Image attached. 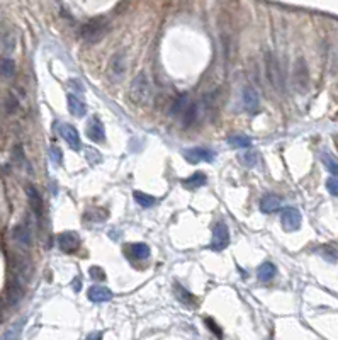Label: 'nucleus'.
I'll return each instance as SVG.
<instances>
[{
	"mask_svg": "<svg viewBox=\"0 0 338 340\" xmlns=\"http://www.w3.org/2000/svg\"><path fill=\"white\" fill-rule=\"evenodd\" d=\"M129 101L136 106H148L151 102L153 90L150 85V80L145 75V72H140L136 77L133 78L131 85H129Z\"/></svg>",
	"mask_w": 338,
	"mask_h": 340,
	"instance_id": "1",
	"label": "nucleus"
},
{
	"mask_svg": "<svg viewBox=\"0 0 338 340\" xmlns=\"http://www.w3.org/2000/svg\"><path fill=\"white\" fill-rule=\"evenodd\" d=\"M126 72H128V56L124 51H117L113 55L109 65H107V78L111 82L117 83L126 77Z\"/></svg>",
	"mask_w": 338,
	"mask_h": 340,
	"instance_id": "2",
	"label": "nucleus"
},
{
	"mask_svg": "<svg viewBox=\"0 0 338 340\" xmlns=\"http://www.w3.org/2000/svg\"><path fill=\"white\" fill-rule=\"evenodd\" d=\"M24 284L26 282L21 277L15 276V274L9 277L5 288V304L9 308H14L21 303V300L24 298Z\"/></svg>",
	"mask_w": 338,
	"mask_h": 340,
	"instance_id": "3",
	"label": "nucleus"
},
{
	"mask_svg": "<svg viewBox=\"0 0 338 340\" xmlns=\"http://www.w3.org/2000/svg\"><path fill=\"white\" fill-rule=\"evenodd\" d=\"M107 22L104 19H94V21L87 22L85 26H82V38L87 43H97L99 39H102L107 34Z\"/></svg>",
	"mask_w": 338,
	"mask_h": 340,
	"instance_id": "4",
	"label": "nucleus"
},
{
	"mask_svg": "<svg viewBox=\"0 0 338 340\" xmlns=\"http://www.w3.org/2000/svg\"><path fill=\"white\" fill-rule=\"evenodd\" d=\"M265 74H267V78L270 82V85L274 89L280 90L282 89V72H280V65L279 60L275 58L272 53H267L265 55Z\"/></svg>",
	"mask_w": 338,
	"mask_h": 340,
	"instance_id": "5",
	"label": "nucleus"
},
{
	"mask_svg": "<svg viewBox=\"0 0 338 340\" xmlns=\"http://www.w3.org/2000/svg\"><path fill=\"white\" fill-rule=\"evenodd\" d=\"M301 221H302V216L298 208L287 206V208H284L282 213H280V223H282V228L286 231L299 230V228H301Z\"/></svg>",
	"mask_w": 338,
	"mask_h": 340,
	"instance_id": "6",
	"label": "nucleus"
},
{
	"mask_svg": "<svg viewBox=\"0 0 338 340\" xmlns=\"http://www.w3.org/2000/svg\"><path fill=\"white\" fill-rule=\"evenodd\" d=\"M294 85L299 92H306L309 87V70L308 65H306L304 58H298V62L294 63Z\"/></svg>",
	"mask_w": 338,
	"mask_h": 340,
	"instance_id": "7",
	"label": "nucleus"
},
{
	"mask_svg": "<svg viewBox=\"0 0 338 340\" xmlns=\"http://www.w3.org/2000/svg\"><path fill=\"white\" fill-rule=\"evenodd\" d=\"M229 243V230L225 223H216L213 230V240H211V250L221 252L228 247Z\"/></svg>",
	"mask_w": 338,
	"mask_h": 340,
	"instance_id": "8",
	"label": "nucleus"
},
{
	"mask_svg": "<svg viewBox=\"0 0 338 340\" xmlns=\"http://www.w3.org/2000/svg\"><path fill=\"white\" fill-rule=\"evenodd\" d=\"M184 158L189 163H201V162H213L216 158V155H214V151L207 150V148L195 147V148H189V150H184Z\"/></svg>",
	"mask_w": 338,
	"mask_h": 340,
	"instance_id": "9",
	"label": "nucleus"
},
{
	"mask_svg": "<svg viewBox=\"0 0 338 340\" xmlns=\"http://www.w3.org/2000/svg\"><path fill=\"white\" fill-rule=\"evenodd\" d=\"M10 267H12V274H15L17 277H21L22 281H29L31 277V264L28 257H22V255H14L10 259Z\"/></svg>",
	"mask_w": 338,
	"mask_h": 340,
	"instance_id": "10",
	"label": "nucleus"
},
{
	"mask_svg": "<svg viewBox=\"0 0 338 340\" xmlns=\"http://www.w3.org/2000/svg\"><path fill=\"white\" fill-rule=\"evenodd\" d=\"M241 104L248 113H255L260 106V95L257 92L255 87L252 85H245L241 90Z\"/></svg>",
	"mask_w": 338,
	"mask_h": 340,
	"instance_id": "11",
	"label": "nucleus"
},
{
	"mask_svg": "<svg viewBox=\"0 0 338 340\" xmlns=\"http://www.w3.org/2000/svg\"><path fill=\"white\" fill-rule=\"evenodd\" d=\"M12 240L21 248H29L33 245V235L26 223H19L12 228Z\"/></svg>",
	"mask_w": 338,
	"mask_h": 340,
	"instance_id": "12",
	"label": "nucleus"
},
{
	"mask_svg": "<svg viewBox=\"0 0 338 340\" xmlns=\"http://www.w3.org/2000/svg\"><path fill=\"white\" fill-rule=\"evenodd\" d=\"M80 245V238L75 231H63L58 235V248L65 254H74Z\"/></svg>",
	"mask_w": 338,
	"mask_h": 340,
	"instance_id": "13",
	"label": "nucleus"
},
{
	"mask_svg": "<svg viewBox=\"0 0 338 340\" xmlns=\"http://www.w3.org/2000/svg\"><path fill=\"white\" fill-rule=\"evenodd\" d=\"M26 194H28V201L33 213L36 215L38 220H41L43 218V197H41L39 190L34 186H28L26 187Z\"/></svg>",
	"mask_w": 338,
	"mask_h": 340,
	"instance_id": "14",
	"label": "nucleus"
},
{
	"mask_svg": "<svg viewBox=\"0 0 338 340\" xmlns=\"http://www.w3.org/2000/svg\"><path fill=\"white\" fill-rule=\"evenodd\" d=\"M60 135L63 136V140L68 143V147L72 150H80L82 148V141H80L78 131L72 124H61L60 126Z\"/></svg>",
	"mask_w": 338,
	"mask_h": 340,
	"instance_id": "15",
	"label": "nucleus"
},
{
	"mask_svg": "<svg viewBox=\"0 0 338 340\" xmlns=\"http://www.w3.org/2000/svg\"><path fill=\"white\" fill-rule=\"evenodd\" d=\"M124 254L128 259L131 261H145V259L150 257V247L147 243H129V245L124 247Z\"/></svg>",
	"mask_w": 338,
	"mask_h": 340,
	"instance_id": "16",
	"label": "nucleus"
},
{
	"mask_svg": "<svg viewBox=\"0 0 338 340\" xmlns=\"http://www.w3.org/2000/svg\"><path fill=\"white\" fill-rule=\"evenodd\" d=\"M87 136L95 143H104L106 141V131H104V124L99 121V117H90L87 123Z\"/></svg>",
	"mask_w": 338,
	"mask_h": 340,
	"instance_id": "17",
	"label": "nucleus"
},
{
	"mask_svg": "<svg viewBox=\"0 0 338 340\" xmlns=\"http://www.w3.org/2000/svg\"><path fill=\"white\" fill-rule=\"evenodd\" d=\"M87 298L94 303H107L113 300V293L106 286H92L87 291Z\"/></svg>",
	"mask_w": 338,
	"mask_h": 340,
	"instance_id": "18",
	"label": "nucleus"
},
{
	"mask_svg": "<svg viewBox=\"0 0 338 340\" xmlns=\"http://www.w3.org/2000/svg\"><path fill=\"white\" fill-rule=\"evenodd\" d=\"M67 102H68V111H70L74 116H76V117H83V116H85L87 108H85V104H83V101L78 97V95L68 94Z\"/></svg>",
	"mask_w": 338,
	"mask_h": 340,
	"instance_id": "19",
	"label": "nucleus"
},
{
	"mask_svg": "<svg viewBox=\"0 0 338 340\" xmlns=\"http://www.w3.org/2000/svg\"><path fill=\"white\" fill-rule=\"evenodd\" d=\"M260 209L263 213H275L280 209V197L275 194H267L260 199Z\"/></svg>",
	"mask_w": 338,
	"mask_h": 340,
	"instance_id": "20",
	"label": "nucleus"
},
{
	"mask_svg": "<svg viewBox=\"0 0 338 340\" xmlns=\"http://www.w3.org/2000/svg\"><path fill=\"white\" fill-rule=\"evenodd\" d=\"M275 276H277V269L272 262H263L257 270V277L262 282H270Z\"/></svg>",
	"mask_w": 338,
	"mask_h": 340,
	"instance_id": "21",
	"label": "nucleus"
},
{
	"mask_svg": "<svg viewBox=\"0 0 338 340\" xmlns=\"http://www.w3.org/2000/svg\"><path fill=\"white\" fill-rule=\"evenodd\" d=\"M207 184V177L206 174H202V172H195V174H192L190 177H187L186 181L182 182V186L186 187V189H199V187L206 186Z\"/></svg>",
	"mask_w": 338,
	"mask_h": 340,
	"instance_id": "22",
	"label": "nucleus"
},
{
	"mask_svg": "<svg viewBox=\"0 0 338 340\" xmlns=\"http://www.w3.org/2000/svg\"><path fill=\"white\" fill-rule=\"evenodd\" d=\"M190 106V99L187 97V95H180L179 99H175V102L172 104L170 108V116H182L184 113H186V109Z\"/></svg>",
	"mask_w": 338,
	"mask_h": 340,
	"instance_id": "23",
	"label": "nucleus"
},
{
	"mask_svg": "<svg viewBox=\"0 0 338 340\" xmlns=\"http://www.w3.org/2000/svg\"><path fill=\"white\" fill-rule=\"evenodd\" d=\"M14 49H15V36H14V33L3 34L2 39H0V53H2V55H5V58H7V55H10Z\"/></svg>",
	"mask_w": 338,
	"mask_h": 340,
	"instance_id": "24",
	"label": "nucleus"
},
{
	"mask_svg": "<svg viewBox=\"0 0 338 340\" xmlns=\"http://www.w3.org/2000/svg\"><path fill=\"white\" fill-rule=\"evenodd\" d=\"M197 119H199V109H197V104L190 102V106L186 109V113L182 114V124L186 126V128H189V126L194 124Z\"/></svg>",
	"mask_w": 338,
	"mask_h": 340,
	"instance_id": "25",
	"label": "nucleus"
},
{
	"mask_svg": "<svg viewBox=\"0 0 338 340\" xmlns=\"http://www.w3.org/2000/svg\"><path fill=\"white\" fill-rule=\"evenodd\" d=\"M0 75H2L3 78H12L15 75V63L12 58H3L2 62H0Z\"/></svg>",
	"mask_w": 338,
	"mask_h": 340,
	"instance_id": "26",
	"label": "nucleus"
},
{
	"mask_svg": "<svg viewBox=\"0 0 338 340\" xmlns=\"http://www.w3.org/2000/svg\"><path fill=\"white\" fill-rule=\"evenodd\" d=\"M134 201L141 206V208H151V206L156 204V199L150 194H145L141 190H134Z\"/></svg>",
	"mask_w": 338,
	"mask_h": 340,
	"instance_id": "27",
	"label": "nucleus"
},
{
	"mask_svg": "<svg viewBox=\"0 0 338 340\" xmlns=\"http://www.w3.org/2000/svg\"><path fill=\"white\" fill-rule=\"evenodd\" d=\"M321 162L325 163V167L328 169L330 174H333V175H338V162L335 158L332 156V153L330 151H321Z\"/></svg>",
	"mask_w": 338,
	"mask_h": 340,
	"instance_id": "28",
	"label": "nucleus"
},
{
	"mask_svg": "<svg viewBox=\"0 0 338 340\" xmlns=\"http://www.w3.org/2000/svg\"><path fill=\"white\" fill-rule=\"evenodd\" d=\"M228 143L235 148H248L252 145V140L245 135H235V136H229Z\"/></svg>",
	"mask_w": 338,
	"mask_h": 340,
	"instance_id": "29",
	"label": "nucleus"
},
{
	"mask_svg": "<svg viewBox=\"0 0 338 340\" xmlns=\"http://www.w3.org/2000/svg\"><path fill=\"white\" fill-rule=\"evenodd\" d=\"M320 254H321V257H323L325 261L330 262V264H335V262L338 261V252H337V248H333V247H330V245L320 247Z\"/></svg>",
	"mask_w": 338,
	"mask_h": 340,
	"instance_id": "30",
	"label": "nucleus"
},
{
	"mask_svg": "<svg viewBox=\"0 0 338 340\" xmlns=\"http://www.w3.org/2000/svg\"><path fill=\"white\" fill-rule=\"evenodd\" d=\"M24 323H26V320H19V322L12 325V328L3 335L2 340H17L19 335H21V330H22V327H24Z\"/></svg>",
	"mask_w": 338,
	"mask_h": 340,
	"instance_id": "31",
	"label": "nucleus"
},
{
	"mask_svg": "<svg viewBox=\"0 0 338 340\" xmlns=\"http://www.w3.org/2000/svg\"><path fill=\"white\" fill-rule=\"evenodd\" d=\"M175 294H177V298H179L182 304H192V303H194V296H192L189 291H186L184 288H180L179 284H175Z\"/></svg>",
	"mask_w": 338,
	"mask_h": 340,
	"instance_id": "32",
	"label": "nucleus"
},
{
	"mask_svg": "<svg viewBox=\"0 0 338 340\" xmlns=\"http://www.w3.org/2000/svg\"><path fill=\"white\" fill-rule=\"evenodd\" d=\"M257 160H259V156H257L255 151H247V153L240 155V162L243 163L245 167H248V169H252V167L255 165Z\"/></svg>",
	"mask_w": 338,
	"mask_h": 340,
	"instance_id": "33",
	"label": "nucleus"
},
{
	"mask_svg": "<svg viewBox=\"0 0 338 340\" xmlns=\"http://www.w3.org/2000/svg\"><path fill=\"white\" fill-rule=\"evenodd\" d=\"M88 274H90L92 279H95V281H104L106 279V272H104V269L97 265H92L90 269H88Z\"/></svg>",
	"mask_w": 338,
	"mask_h": 340,
	"instance_id": "34",
	"label": "nucleus"
},
{
	"mask_svg": "<svg viewBox=\"0 0 338 340\" xmlns=\"http://www.w3.org/2000/svg\"><path fill=\"white\" fill-rule=\"evenodd\" d=\"M326 189H328V192L332 194V196H337L338 197V179L332 177L326 181Z\"/></svg>",
	"mask_w": 338,
	"mask_h": 340,
	"instance_id": "35",
	"label": "nucleus"
},
{
	"mask_svg": "<svg viewBox=\"0 0 338 340\" xmlns=\"http://www.w3.org/2000/svg\"><path fill=\"white\" fill-rule=\"evenodd\" d=\"M49 155H51V158H53V162L55 163H61V153H60V150L56 147H51V150H49Z\"/></svg>",
	"mask_w": 338,
	"mask_h": 340,
	"instance_id": "36",
	"label": "nucleus"
},
{
	"mask_svg": "<svg viewBox=\"0 0 338 340\" xmlns=\"http://www.w3.org/2000/svg\"><path fill=\"white\" fill-rule=\"evenodd\" d=\"M95 156V162H99V158H101V156H99V151L97 150H87V160L88 162H92V158H94Z\"/></svg>",
	"mask_w": 338,
	"mask_h": 340,
	"instance_id": "37",
	"label": "nucleus"
},
{
	"mask_svg": "<svg viewBox=\"0 0 338 340\" xmlns=\"http://www.w3.org/2000/svg\"><path fill=\"white\" fill-rule=\"evenodd\" d=\"M206 323H207V325H209V328H211V330H214V332H216V335H218V337H220V339H221V330H220V328H218V327H216V323H214V322H213V320H209V318H207V320H206Z\"/></svg>",
	"mask_w": 338,
	"mask_h": 340,
	"instance_id": "38",
	"label": "nucleus"
},
{
	"mask_svg": "<svg viewBox=\"0 0 338 340\" xmlns=\"http://www.w3.org/2000/svg\"><path fill=\"white\" fill-rule=\"evenodd\" d=\"M101 337H102L101 332H94V334L88 335V339H87V340H101Z\"/></svg>",
	"mask_w": 338,
	"mask_h": 340,
	"instance_id": "39",
	"label": "nucleus"
}]
</instances>
